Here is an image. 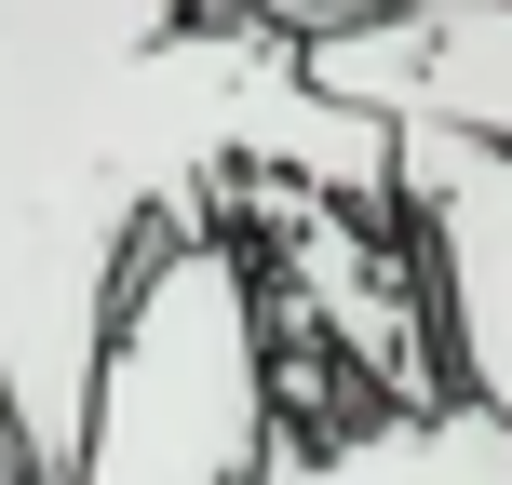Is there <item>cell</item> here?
<instances>
[{"label": "cell", "instance_id": "277c9868", "mask_svg": "<svg viewBox=\"0 0 512 485\" xmlns=\"http://www.w3.org/2000/svg\"><path fill=\"white\" fill-rule=\"evenodd\" d=\"M310 81L378 122H459L512 149V0H432V14H324L297 27Z\"/></svg>", "mask_w": 512, "mask_h": 485}, {"label": "cell", "instance_id": "52a82bcc", "mask_svg": "<svg viewBox=\"0 0 512 485\" xmlns=\"http://www.w3.org/2000/svg\"><path fill=\"white\" fill-rule=\"evenodd\" d=\"M283 27H324V14H432V0H270Z\"/></svg>", "mask_w": 512, "mask_h": 485}, {"label": "cell", "instance_id": "3957f363", "mask_svg": "<svg viewBox=\"0 0 512 485\" xmlns=\"http://www.w3.org/2000/svg\"><path fill=\"white\" fill-rule=\"evenodd\" d=\"M391 189L418 216L459 378L512 418V149H486L459 122H391Z\"/></svg>", "mask_w": 512, "mask_h": 485}, {"label": "cell", "instance_id": "8992f818", "mask_svg": "<svg viewBox=\"0 0 512 485\" xmlns=\"http://www.w3.org/2000/svg\"><path fill=\"white\" fill-rule=\"evenodd\" d=\"M270 485H512V418L472 378H445V391H405L391 418H364V432L270 445Z\"/></svg>", "mask_w": 512, "mask_h": 485}, {"label": "cell", "instance_id": "5b68a950", "mask_svg": "<svg viewBox=\"0 0 512 485\" xmlns=\"http://www.w3.org/2000/svg\"><path fill=\"white\" fill-rule=\"evenodd\" d=\"M364 216H378V203H351V189H310V176H283V189H270L283 310H324L351 364H378V378H418V364H405V283H391V243L364 230ZM418 391H432V378H418Z\"/></svg>", "mask_w": 512, "mask_h": 485}, {"label": "cell", "instance_id": "6da1fadb", "mask_svg": "<svg viewBox=\"0 0 512 485\" xmlns=\"http://www.w3.org/2000/svg\"><path fill=\"white\" fill-rule=\"evenodd\" d=\"M216 176L391 189V122L324 95L256 0H0V418L14 485L81 472L135 243L216 216Z\"/></svg>", "mask_w": 512, "mask_h": 485}, {"label": "cell", "instance_id": "7a4b0ae2", "mask_svg": "<svg viewBox=\"0 0 512 485\" xmlns=\"http://www.w3.org/2000/svg\"><path fill=\"white\" fill-rule=\"evenodd\" d=\"M68 485H270V310L216 216L135 243Z\"/></svg>", "mask_w": 512, "mask_h": 485}]
</instances>
